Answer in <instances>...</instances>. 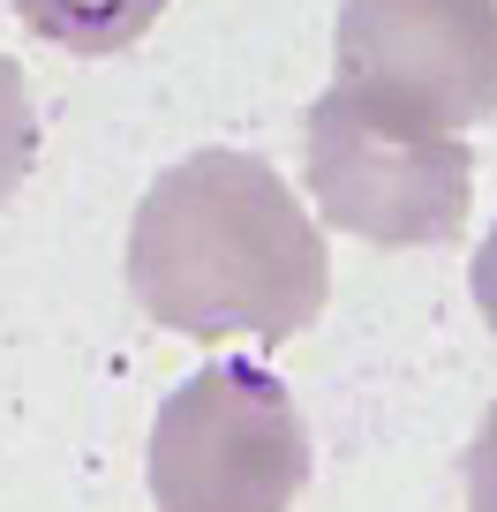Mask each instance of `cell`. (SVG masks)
Returning a JSON list of instances; mask_svg holds the SVG:
<instances>
[{
	"instance_id": "obj_1",
	"label": "cell",
	"mask_w": 497,
	"mask_h": 512,
	"mask_svg": "<svg viewBox=\"0 0 497 512\" xmlns=\"http://www.w3.org/2000/svg\"><path fill=\"white\" fill-rule=\"evenodd\" d=\"M129 294L181 339L287 347L332 294L324 226L257 151L166 166L129 219Z\"/></svg>"
},
{
	"instance_id": "obj_2",
	"label": "cell",
	"mask_w": 497,
	"mask_h": 512,
	"mask_svg": "<svg viewBox=\"0 0 497 512\" xmlns=\"http://www.w3.org/2000/svg\"><path fill=\"white\" fill-rule=\"evenodd\" d=\"M302 174L324 226L377 249L460 241L467 204H475V151L452 128L377 106L347 83H332L302 113Z\"/></svg>"
},
{
	"instance_id": "obj_3",
	"label": "cell",
	"mask_w": 497,
	"mask_h": 512,
	"mask_svg": "<svg viewBox=\"0 0 497 512\" xmlns=\"http://www.w3.org/2000/svg\"><path fill=\"white\" fill-rule=\"evenodd\" d=\"M159 512H294L309 482V422L264 362H204L151 422Z\"/></svg>"
},
{
	"instance_id": "obj_4",
	"label": "cell",
	"mask_w": 497,
	"mask_h": 512,
	"mask_svg": "<svg viewBox=\"0 0 497 512\" xmlns=\"http://www.w3.org/2000/svg\"><path fill=\"white\" fill-rule=\"evenodd\" d=\"M347 91L430 128L497 113V0H347L332 38Z\"/></svg>"
},
{
	"instance_id": "obj_5",
	"label": "cell",
	"mask_w": 497,
	"mask_h": 512,
	"mask_svg": "<svg viewBox=\"0 0 497 512\" xmlns=\"http://www.w3.org/2000/svg\"><path fill=\"white\" fill-rule=\"evenodd\" d=\"M16 16L31 23L46 46L98 61V53H129L136 38L166 16V0H16Z\"/></svg>"
},
{
	"instance_id": "obj_6",
	"label": "cell",
	"mask_w": 497,
	"mask_h": 512,
	"mask_svg": "<svg viewBox=\"0 0 497 512\" xmlns=\"http://www.w3.org/2000/svg\"><path fill=\"white\" fill-rule=\"evenodd\" d=\"M31 159H38V106H31V83H23V68L0 53V204L23 189Z\"/></svg>"
},
{
	"instance_id": "obj_7",
	"label": "cell",
	"mask_w": 497,
	"mask_h": 512,
	"mask_svg": "<svg viewBox=\"0 0 497 512\" xmlns=\"http://www.w3.org/2000/svg\"><path fill=\"white\" fill-rule=\"evenodd\" d=\"M467 512H497V407L475 422L467 445Z\"/></svg>"
},
{
	"instance_id": "obj_8",
	"label": "cell",
	"mask_w": 497,
	"mask_h": 512,
	"mask_svg": "<svg viewBox=\"0 0 497 512\" xmlns=\"http://www.w3.org/2000/svg\"><path fill=\"white\" fill-rule=\"evenodd\" d=\"M467 287H475V309H482V324L497 332V226L482 234V249H475V272H467Z\"/></svg>"
}]
</instances>
